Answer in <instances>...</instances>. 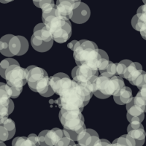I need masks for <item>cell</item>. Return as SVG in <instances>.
<instances>
[{
	"mask_svg": "<svg viewBox=\"0 0 146 146\" xmlns=\"http://www.w3.org/2000/svg\"><path fill=\"white\" fill-rule=\"evenodd\" d=\"M50 83L55 94L58 95L56 102L60 109L83 111L94 95L91 90L71 80L63 72L50 77Z\"/></svg>",
	"mask_w": 146,
	"mask_h": 146,
	"instance_id": "6da1fadb",
	"label": "cell"
},
{
	"mask_svg": "<svg viewBox=\"0 0 146 146\" xmlns=\"http://www.w3.org/2000/svg\"><path fill=\"white\" fill-rule=\"evenodd\" d=\"M73 57L77 66L87 64L100 72L105 70L110 62L105 50L98 48L94 42L88 40L78 41L73 50Z\"/></svg>",
	"mask_w": 146,
	"mask_h": 146,
	"instance_id": "7a4b0ae2",
	"label": "cell"
},
{
	"mask_svg": "<svg viewBox=\"0 0 146 146\" xmlns=\"http://www.w3.org/2000/svg\"><path fill=\"white\" fill-rule=\"evenodd\" d=\"M58 117L64 127V135L73 141H77L79 135L86 129L82 111L60 109Z\"/></svg>",
	"mask_w": 146,
	"mask_h": 146,
	"instance_id": "3957f363",
	"label": "cell"
},
{
	"mask_svg": "<svg viewBox=\"0 0 146 146\" xmlns=\"http://www.w3.org/2000/svg\"><path fill=\"white\" fill-rule=\"evenodd\" d=\"M124 86L123 79L118 75L113 78L100 75L94 82L93 94L97 98L105 100L116 94Z\"/></svg>",
	"mask_w": 146,
	"mask_h": 146,
	"instance_id": "277c9868",
	"label": "cell"
},
{
	"mask_svg": "<svg viewBox=\"0 0 146 146\" xmlns=\"http://www.w3.org/2000/svg\"><path fill=\"white\" fill-rule=\"evenodd\" d=\"M29 49V42L23 36L6 35L0 39V52L9 58L24 55Z\"/></svg>",
	"mask_w": 146,
	"mask_h": 146,
	"instance_id": "5b68a950",
	"label": "cell"
},
{
	"mask_svg": "<svg viewBox=\"0 0 146 146\" xmlns=\"http://www.w3.org/2000/svg\"><path fill=\"white\" fill-rule=\"evenodd\" d=\"M42 23L48 28L54 41L58 43L66 42L71 37L72 25L70 21L63 20L53 15L42 20Z\"/></svg>",
	"mask_w": 146,
	"mask_h": 146,
	"instance_id": "8992f818",
	"label": "cell"
},
{
	"mask_svg": "<svg viewBox=\"0 0 146 146\" xmlns=\"http://www.w3.org/2000/svg\"><path fill=\"white\" fill-rule=\"evenodd\" d=\"M100 71L87 64L75 66L72 71V78L78 84L88 88L93 92V84L99 77Z\"/></svg>",
	"mask_w": 146,
	"mask_h": 146,
	"instance_id": "52a82bcc",
	"label": "cell"
},
{
	"mask_svg": "<svg viewBox=\"0 0 146 146\" xmlns=\"http://www.w3.org/2000/svg\"><path fill=\"white\" fill-rule=\"evenodd\" d=\"M28 72L20 65H12L5 71V79L11 88H23L27 83Z\"/></svg>",
	"mask_w": 146,
	"mask_h": 146,
	"instance_id": "ba28073f",
	"label": "cell"
},
{
	"mask_svg": "<svg viewBox=\"0 0 146 146\" xmlns=\"http://www.w3.org/2000/svg\"><path fill=\"white\" fill-rule=\"evenodd\" d=\"M53 36L44 23H38L34 28V32L31 37V42L39 48L53 45Z\"/></svg>",
	"mask_w": 146,
	"mask_h": 146,
	"instance_id": "9c48e42d",
	"label": "cell"
},
{
	"mask_svg": "<svg viewBox=\"0 0 146 146\" xmlns=\"http://www.w3.org/2000/svg\"><path fill=\"white\" fill-rule=\"evenodd\" d=\"M77 7L73 0H57L56 15L63 20L70 21Z\"/></svg>",
	"mask_w": 146,
	"mask_h": 146,
	"instance_id": "30bf717a",
	"label": "cell"
},
{
	"mask_svg": "<svg viewBox=\"0 0 146 146\" xmlns=\"http://www.w3.org/2000/svg\"><path fill=\"white\" fill-rule=\"evenodd\" d=\"M27 70L28 72L27 83L30 89L35 92V88H36L37 82L41 80L42 78L48 76V73L44 69L35 66V65L29 66Z\"/></svg>",
	"mask_w": 146,
	"mask_h": 146,
	"instance_id": "8fae6325",
	"label": "cell"
},
{
	"mask_svg": "<svg viewBox=\"0 0 146 146\" xmlns=\"http://www.w3.org/2000/svg\"><path fill=\"white\" fill-rule=\"evenodd\" d=\"M16 128L15 123L11 118H0V140L7 141L15 135Z\"/></svg>",
	"mask_w": 146,
	"mask_h": 146,
	"instance_id": "7c38bea8",
	"label": "cell"
},
{
	"mask_svg": "<svg viewBox=\"0 0 146 146\" xmlns=\"http://www.w3.org/2000/svg\"><path fill=\"white\" fill-rule=\"evenodd\" d=\"M91 15V10L86 4L81 2L80 5L74 10L71 21L77 24H82L88 21Z\"/></svg>",
	"mask_w": 146,
	"mask_h": 146,
	"instance_id": "4fadbf2b",
	"label": "cell"
},
{
	"mask_svg": "<svg viewBox=\"0 0 146 146\" xmlns=\"http://www.w3.org/2000/svg\"><path fill=\"white\" fill-rule=\"evenodd\" d=\"M100 139L98 133L91 129H86L79 135L77 142L80 146H94Z\"/></svg>",
	"mask_w": 146,
	"mask_h": 146,
	"instance_id": "5bb4252c",
	"label": "cell"
},
{
	"mask_svg": "<svg viewBox=\"0 0 146 146\" xmlns=\"http://www.w3.org/2000/svg\"><path fill=\"white\" fill-rule=\"evenodd\" d=\"M131 26L139 32L146 29V4L138 8L137 14L131 19Z\"/></svg>",
	"mask_w": 146,
	"mask_h": 146,
	"instance_id": "9a60e30c",
	"label": "cell"
},
{
	"mask_svg": "<svg viewBox=\"0 0 146 146\" xmlns=\"http://www.w3.org/2000/svg\"><path fill=\"white\" fill-rule=\"evenodd\" d=\"M143 71V67L140 64L131 62L127 66L123 78L126 79L131 85H133L135 80L140 76Z\"/></svg>",
	"mask_w": 146,
	"mask_h": 146,
	"instance_id": "2e32d148",
	"label": "cell"
},
{
	"mask_svg": "<svg viewBox=\"0 0 146 146\" xmlns=\"http://www.w3.org/2000/svg\"><path fill=\"white\" fill-rule=\"evenodd\" d=\"M35 92H37L44 97H50L55 94L54 91L50 86V77H45L37 82L35 88Z\"/></svg>",
	"mask_w": 146,
	"mask_h": 146,
	"instance_id": "e0dca14e",
	"label": "cell"
},
{
	"mask_svg": "<svg viewBox=\"0 0 146 146\" xmlns=\"http://www.w3.org/2000/svg\"><path fill=\"white\" fill-rule=\"evenodd\" d=\"M133 99L132 91L128 86H124L121 88L116 94L113 96L115 102L119 105H127Z\"/></svg>",
	"mask_w": 146,
	"mask_h": 146,
	"instance_id": "ac0fdd59",
	"label": "cell"
},
{
	"mask_svg": "<svg viewBox=\"0 0 146 146\" xmlns=\"http://www.w3.org/2000/svg\"><path fill=\"white\" fill-rule=\"evenodd\" d=\"M13 110L14 103L11 98L0 96V118H7Z\"/></svg>",
	"mask_w": 146,
	"mask_h": 146,
	"instance_id": "d6986e66",
	"label": "cell"
},
{
	"mask_svg": "<svg viewBox=\"0 0 146 146\" xmlns=\"http://www.w3.org/2000/svg\"><path fill=\"white\" fill-rule=\"evenodd\" d=\"M127 134L135 139L136 142V146H143L144 145L146 133L143 125L137 129L127 128Z\"/></svg>",
	"mask_w": 146,
	"mask_h": 146,
	"instance_id": "ffe728a7",
	"label": "cell"
},
{
	"mask_svg": "<svg viewBox=\"0 0 146 146\" xmlns=\"http://www.w3.org/2000/svg\"><path fill=\"white\" fill-rule=\"evenodd\" d=\"M64 135L63 130L58 128H53L48 130L45 135V142L48 146H55L56 144L62 139Z\"/></svg>",
	"mask_w": 146,
	"mask_h": 146,
	"instance_id": "44dd1931",
	"label": "cell"
},
{
	"mask_svg": "<svg viewBox=\"0 0 146 146\" xmlns=\"http://www.w3.org/2000/svg\"><path fill=\"white\" fill-rule=\"evenodd\" d=\"M112 143L115 146H136V142L135 139L128 134L119 137Z\"/></svg>",
	"mask_w": 146,
	"mask_h": 146,
	"instance_id": "7402d4cb",
	"label": "cell"
},
{
	"mask_svg": "<svg viewBox=\"0 0 146 146\" xmlns=\"http://www.w3.org/2000/svg\"><path fill=\"white\" fill-rule=\"evenodd\" d=\"M12 65H20L16 60L13 58H7L3 59L0 63V75L5 79V71Z\"/></svg>",
	"mask_w": 146,
	"mask_h": 146,
	"instance_id": "603a6c76",
	"label": "cell"
},
{
	"mask_svg": "<svg viewBox=\"0 0 146 146\" xmlns=\"http://www.w3.org/2000/svg\"><path fill=\"white\" fill-rule=\"evenodd\" d=\"M116 66L117 63L110 62L109 64L106 66V68L100 72V75L108 77V78H113V77L117 75Z\"/></svg>",
	"mask_w": 146,
	"mask_h": 146,
	"instance_id": "cb8c5ba5",
	"label": "cell"
},
{
	"mask_svg": "<svg viewBox=\"0 0 146 146\" xmlns=\"http://www.w3.org/2000/svg\"><path fill=\"white\" fill-rule=\"evenodd\" d=\"M13 146H36L28 137H18L12 142Z\"/></svg>",
	"mask_w": 146,
	"mask_h": 146,
	"instance_id": "d4e9b609",
	"label": "cell"
},
{
	"mask_svg": "<svg viewBox=\"0 0 146 146\" xmlns=\"http://www.w3.org/2000/svg\"><path fill=\"white\" fill-rule=\"evenodd\" d=\"M131 62H132V61H131V60L129 59H123L121 60V62H118L116 66L117 75L123 78L125 72H126V68H127V66Z\"/></svg>",
	"mask_w": 146,
	"mask_h": 146,
	"instance_id": "484cf974",
	"label": "cell"
},
{
	"mask_svg": "<svg viewBox=\"0 0 146 146\" xmlns=\"http://www.w3.org/2000/svg\"><path fill=\"white\" fill-rule=\"evenodd\" d=\"M13 94V89L7 83H0V96L12 98Z\"/></svg>",
	"mask_w": 146,
	"mask_h": 146,
	"instance_id": "4316f807",
	"label": "cell"
},
{
	"mask_svg": "<svg viewBox=\"0 0 146 146\" xmlns=\"http://www.w3.org/2000/svg\"><path fill=\"white\" fill-rule=\"evenodd\" d=\"M133 86H136L138 89H140L143 87L146 86V72L143 70L140 76L135 80Z\"/></svg>",
	"mask_w": 146,
	"mask_h": 146,
	"instance_id": "83f0119b",
	"label": "cell"
},
{
	"mask_svg": "<svg viewBox=\"0 0 146 146\" xmlns=\"http://www.w3.org/2000/svg\"><path fill=\"white\" fill-rule=\"evenodd\" d=\"M75 141H73L72 139H70L69 137L64 136L55 146H75Z\"/></svg>",
	"mask_w": 146,
	"mask_h": 146,
	"instance_id": "f1b7e54d",
	"label": "cell"
},
{
	"mask_svg": "<svg viewBox=\"0 0 146 146\" xmlns=\"http://www.w3.org/2000/svg\"><path fill=\"white\" fill-rule=\"evenodd\" d=\"M145 118V114L141 115V116H137V117H135V116H131L129 114H126V118H127L128 121L129 122V123H132V122H140L142 123L144 120Z\"/></svg>",
	"mask_w": 146,
	"mask_h": 146,
	"instance_id": "f546056e",
	"label": "cell"
},
{
	"mask_svg": "<svg viewBox=\"0 0 146 146\" xmlns=\"http://www.w3.org/2000/svg\"><path fill=\"white\" fill-rule=\"evenodd\" d=\"M48 131V129L43 130L39 134V140H40V146H48V145L46 144V142H45V135H46L47 132Z\"/></svg>",
	"mask_w": 146,
	"mask_h": 146,
	"instance_id": "4dcf8cb0",
	"label": "cell"
},
{
	"mask_svg": "<svg viewBox=\"0 0 146 146\" xmlns=\"http://www.w3.org/2000/svg\"><path fill=\"white\" fill-rule=\"evenodd\" d=\"M136 96H139V98L143 100V102H144V104L146 106V86H144L140 88L139 91L137 94Z\"/></svg>",
	"mask_w": 146,
	"mask_h": 146,
	"instance_id": "1f68e13d",
	"label": "cell"
},
{
	"mask_svg": "<svg viewBox=\"0 0 146 146\" xmlns=\"http://www.w3.org/2000/svg\"><path fill=\"white\" fill-rule=\"evenodd\" d=\"M28 137L29 139H31L32 141L35 143V144L36 145V146H40V140H39V137L37 136L35 134H30L28 136Z\"/></svg>",
	"mask_w": 146,
	"mask_h": 146,
	"instance_id": "d6a6232c",
	"label": "cell"
},
{
	"mask_svg": "<svg viewBox=\"0 0 146 146\" xmlns=\"http://www.w3.org/2000/svg\"><path fill=\"white\" fill-rule=\"evenodd\" d=\"M13 89V96H12V98L13 99H15L18 98V96H20L21 94L22 93V91H23V88H12Z\"/></svg>",
	"mask_w": 146,
	"mask_h": 146,
	"instance_id": "836d02e7",
	"label": "cell"
},
{
	"mask_svg": "<svg viewBox=\"0 0 146 146\" xmlns=\"http://www.w3.org/2000/svg\"><path fill=\"white\" fill-rule=\"evenodd\" d=\"M110 141H108V139H100L98 141L95 143L94 146H106L107 145L110 144Z\"/></svg>",
	"mask_w": 146,
	"mask_h": 146,
	"instance_id": "e575fe53",
	"label": "cell"
},
{
	"mask_svg": "<svg viewBox=\"0 0 146 146\" xmlns=\"http://www.w3.org/2000/svg\"><path fill=\"white\" fill-rule=\"evenodd\" d=\"M77 42H78V40H72V41H71L70 42H69L67 44V47H68L69 49H70V50H72L73 51Z\"/></svg>",
	"mask_w": 146,
	"mask_h": 146,
	"instance_id": "d590c367",
	"label": "cell"
},
{
	"mask_svg": "<svg viewBox=\"0 0 146 146\" xmlns=\"http://www.w3.org/2000/svg\"><path fill=\"white\" fill-rule=\"evenodd\" d=\"M140 35H141L142 37H143L144 40H146V29L142 32H140Z\"/></svg>",
	"mask_w": 146,
	"mask_h": 146,
	"instance_id": "8d00e7d4",
	"label": "cell"
},
{
	"mask_svg": "<svg viewBox=\"0 0 146 146\" xmlns=\"http://www.w3.org/2000/svg\"><path fill=\"white\" fill-rule=\"evenodd\" d=\"M32 1H33L34 5H35L36 7H39V5H40V2H41V0H32Z\"/></svg>",
	"mask_w": 146,
	"mask_h": 146,
	"instance_id": "74e56055",
	"label": "cell"
},
{
	"mask_svg": "<svg viewBox=\"0 0 146 146\" xmlns=\"http://www.w3.org/2000/svg\"><path fill=\"white\" fill-rule=\"evenodd\" d=\"M73 1L75 2V4H76V5H77V7H78V6L80 5V3L82 2L81 0H73Z\"/></svg>",
	"mask_w": 146,
	"mask_h": 146,
	"instance_id": "f35d334b",
	"label": "cell"
},
{
	"mask_svg": "<svg viewBox=\"0 0 146 146\" xmlns=\"http://www.w3.org/2000/svg\"><path fill=\"white\" fill-rule=\"evenodd\" d=\"M2 3H8V2H13V0H0Z\"/></svg>",
	"mask_w": 146,
	"mask_h": 146,
	"instance_id": "ab89813d",
	"label": "cell"
},
{
	"mask_svg": "<svg viewBox=\"0 0 146 146\" xmlns=\"http://www.w3.org/2000/svg\"><path fill=\"white\" fill-rule=\"evenodd\" d=\"M0 144H1V146H6V145H5V143H4V142L2 141L0 142Z\"/></svg>",
	"mask_w": 146,
	"mask_h": 146,
	"instance_id": "60d3db41",
	"label": "cell"
},
{
	"mask_svg": "<svg viewBox=\"0 0 146 146\" xmlns=\"http://www.w3.org/2000/svg\"><path fill=\"white\" fill-rule=\"evenodd\" d=\"M106 146H115V145L113 144V143H110V144L107 145Z\"/></svg>",
	"mask_w": 146,
	"mask_h": 146,
	"instance_id": "b9f144b4",
	"label": "cell"
},
{
	"mask_svg": "<svg viewBox=\"0 0 146 146\" xmlns=\"http://www.w3.org/2000/svg\"><path fill=\"white\" fill-rule=\"evenodd\" d=\"M75 146H80V145L78 143V144H75Z\"/></svg>",
	"mask_w": 146,
	"mask_h": 146,
	"instance_id": "7bdbcfd3",
	"label": "cell"
}]
</instances>
